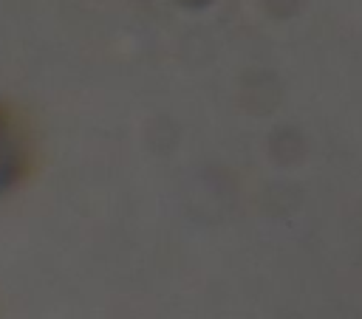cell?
I'll return each mask as SVG.
<instances>
[{
  "label": "cell",
  "instance_id": "6da1fadb",
  "mask_svg": "<svg viewBox=\"0 0 362 319\" xmlns=\"http://www.w3.org/2000/svg\"><path fill=\"white\" fill-rule=\"evenodd\" d=\"M31 172V141L23 121L0 104V195L11 192Z\"/></svg>",
  "mask_w": 362,
  "mask_h": 319
}]
</instances>
